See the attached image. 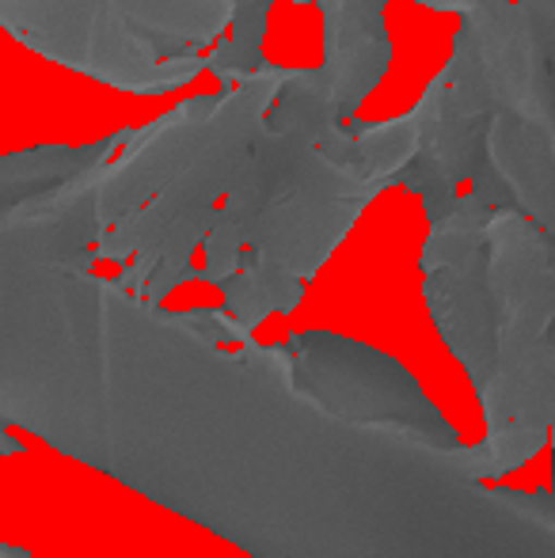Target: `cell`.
<instances>
[{
    "label": "cell",
    "instance_id": "3",
    "mask_svg": "<svg viewBox=\"0 0 555 558\" xmlns=\"http://www.w3.org/2000/svg\"><path fill=\"white\" fill-rule=\"evenodd\" d=\"M229 15L232 0H0L15 43L130 96L191 84Z\"/></svg>",
    "mask_w": 555,
    "mask_h": 558
},
{
    "label": "cell",
    "instance_id": "5",
    "mask_svg": "<svg viewBox=\"0 0 555 558\" xmlns=\"http://www.w3.org/2000/svg\"><path fill=\"white\" fill-rule=\"evenodd\" d=\"M324 12V81L342 118L365 104L393 65L385 0H331Z\"/></svg>",
    "mask_w": 555,
    "mask_h": 558
},
{
    "label": "cell",
    "instance_id": "7",
    "mask_svg": "<svg viewBox=\"0 0 555 558\" xmlns=\"http://www.w3.org/2000/svg\"><path fill=\"white\" fill-rule=\"evenodd\" d=\"M411 4H426L434 12H468V8L483 4V0H411Z\"/></svg>",
    "mask_w": 555,
    "mask_h": 558
},
{
    "label": "cell",
    "instance_id": "4",
    "mask_svg": "<svg viewBox=\"0 0 555 558\" xmlns=\"http://www.w3.org/2000/svg\"><path fill=\"white\" fill-rule=\"evenodd\" d=\"M293 357V376L319 403L365 422H400L442 448H457L445 418L422 399L419 384L393 357L335 335H297L281 345Z\"/></svg>",
    "mask_w": 555,
    "mask_h": 558
},
{
    "label": "cell",
    "instance_id": "8",
    "mask_svg": "<svg viewBox=\"0 0 555 558\" xmlns=\"http://www.w3.org/2000/svg\"><path fill=\"white\" fill-rule=\"evenodd\" d=\"M518 4H526L533 15H541V20H555V0H518Z\"/></svg>",
    "mask_w": 555,
    "mask_h": 558
},
{
    "label": "cell",
    "instance_id": "6",
    "mask_svg": "<svg viewBox=\"0 0 555 558\" xmlns=\"http://www.w3.org/2000/svg\"><path fill=\"white\" fill-rule=\"evenodd\" d=\"M275 0H232V15L225 38L206 50V69L221 84H237L267 65L263 58V35Z\"/></svg>",
    "mask_w": 555,
    "mask_h": 558
},
{
    "label": "cell",
    "instance_id": "9",
    "mask_svg": "<svg viewBox=\"0 0 555 558\" xmlns=\"http://www.w3.org/2000/svg\"><path fill=\"white\" fill-rule=\"evenodd\" d=\"M293 4H316V0H293Z\"/></svg>",
    "mask_w": 555,
    "mask_h": 558
},
{
    "label": "cell",
    "instance_id": "10",
    "mask_svg": "<svg viewBox=\"0 0 555 558\" xmlns=\"http://www.w3.org/2000/svg\"><path fill=\"white\" fill-rule=\"evenodd\" d=\"M324 4H331V0H316V8H324Z\"/></svg>",
    "mask_w": 555,
    "mask_h": 558
},
{
    "label": "cell",
    "instance_id": "1",
    "mask_svg": "<svg viewBox=\"0 0 555 558\" xmlns=\"http://www.w3.org/2000/svg\"><path fill=\"white\" fill-rule=\"evenodd\" d=\"M415 145L411 111L377 125L347 122L324 69H286L198 247V278L221 286L252 263L312 278L362 209L396 186Z\"/></svg>",
    "mask_w": 555,
    "mask_h": 558
},
{
    "label": "cell",
    "instance_id": "2",
    "mask_svg": "<svg viewBox=\"0 0 555 558\" xmlns=\"http://www.w3.org/2000/svg\"><path fill=\"white\" fill-rule=\"evenodd\" d=\"M281 73L286 69L263 65L225 92L183 99L148 125H126L122 153L96 179L99 235L92 251L96 263L119 266L114 286L164 301L198 278L191 258L252 148Z\"/></svg>",
    "mask_w": 555,
    "mask_h": 558
}]
</instances>
